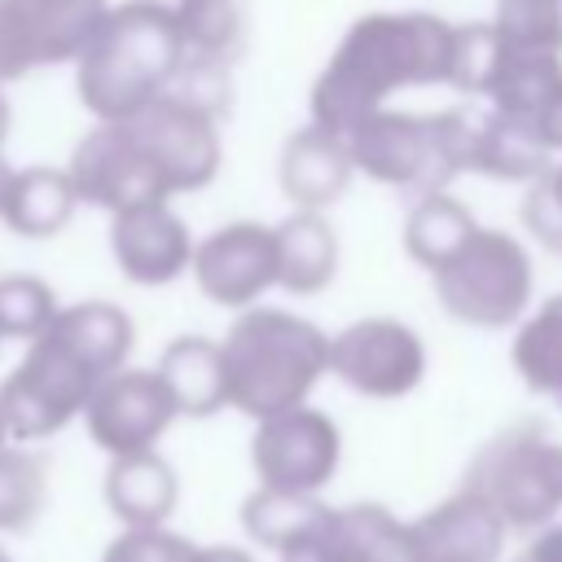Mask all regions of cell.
I'll list each match as a JSON object with an SVG mask.
<instances>
[{
  "mask_svg": "<svg viewBox=\"0 0 562 562\" xmlns=\"http://www.w3.org/2000/svg\"><path fill=\"white\" fill-rule=\"evenodd\" d=\"M452 26L435 13H364L312 83V123L351 136L400 88L448 83Z\"/></svg>",
  "mask_w": 562,
  "mask_h": 562,
  "instance_id": "1",
  "label": "cell"
},
{
  "mask_svg": "<svg viewBox=\"0 0 562 562\" xmlns=\"http://www.w3.org/2000/svg\"><path fill=\"white\" fill-rule=\"evenodd\" d=\"M184 66V44L171 4H110L88 48L75 57V92L97 123H123L158 101Z\"/></svg>",
  "mask_w": 562,
  "mask_h": 562,
  "instance_id": "2",
  "label": "cell"
},
{
  "mask_svg": "<svg viewBox=\"0 0 562 562\" xmlns=\"http://www.w3.org/2000/svg\"><path fill=\"white\" fill-rule=\"evenodd\" d=\"M220 364L224 400L237 413L268 422L307 404L312 386L329 373V338L294 312L246 307L220 342Z\"/></svg>",
  "mask_w": 562,
  "mask_h": 562,
  "instance_id": "3",
  "label": "cell"
},
{
  "mask_svg": "<svg viewBox=\"0 0 562 562\" xmlns=\"http://www.w3.org/2000/svg\"><path fill=\"white\" fill-rule=\"evenodd\" d=\"M483 114L474 110H439V114H395L382 110L364 119L347 136L351 167L391 189L439 193L457 171H474Z\"/></svg>",
  "mask_w": 562,
  "mask_h": 562,
  "instance_id": "4",
  "label": "cell"
},
{
  "mask_svg": "<svg viewBox=\"0 0 562 562\" xmlns=\"http://www.w3.org/2000/svg\"><path fill=\"white\" fill-rule=\"evenodd\" d=\"M461 492L479 496L505 531H540L562 514V439L544 422L496 430L470 461Z\"/></svg>",
  "mask_w": 562,
  "mask_h": 562,
  "instance_id": "5",
  "label": "cell"
},
{
  "mask_svg": "<svg viewBox=\"0 0 562 562\" xmlns=\"http://www.w3.org/2000/svg\"><path fill=\"white\" fill-rule=\"evenodd\" d=\"M101 373L53 329L26 342V356L18 369L0 382V422L9 443H31L57 435L66 422H75L97 391Z\"/></svg>",
  "mask_w": 562,
  "mask_h": 562,
  "instance_id": "6",
  "label": "cell"
},
{
  "mask_svg": "<svg viewBox=\"0 0 562 562\" xmlns=\"http://www.w3.org/2000/svg\"><path fill=\"white\" fill-rule=\"evenodd\" d=\"M443 312L474 329H505L527 312L531 259L501 228H474V237L435 272Z\"/></svg>",
  "mask_w": 562,
  "mask_h": 562,
  "instance_id": "7",
  "label": "cell"
},
{
  "mask_svg": "<svg viewBox=\"0 0 562 562\" xmlns=\"http://www.w3.org/2000/svg\"><path fill=\"white\" fill-rule=\"evenodd\" d=\"M145 158L154 162L167 198L193 193L215 180L220 171V119L176 92H162L140 114L123 119Z\"/></svg>",
  "mask_w": 562,
  "mask_h": 562,
  "instance_id": "8",
  "label": "cell"
},
{
  "mask_svg": "<svg viewBox=\"0 0 562 562\" xmlns=\"http://www.w3.org/2000/svg\"><path fill=\"white\" fill-rule=\"evenodd\" d=\"M105 9V0H0V83L75 61Z\"/></svg>",
  "mask_w": 562,
  "mask_h": 562,
  "instance_id": "9",
  "label": "cell"
},
{
  "mask_svg": "<svg viewBox=\"0 0 562 562\" xmlns=\"http://www.w3.org/2000/svg\"><path fill=\"white\" fill-rule=\"evenodd\" d=\"M338 457H342L338 426L307 404L259 422L250 439V465L259 474V487H272V492L316 496L334 479Z\"/></svg>",
  "mask_w": 562,
  "mask_h": 562,
  "instance_id": "10",
  "label": "cell"
},
{
  "mask_svg": "<svg viewBox=\"0 0 562 562\" xmlns=\"http://www.w3.org/2000/svg\"><path fill=\"white\" fill-rule=\"evenodd\" d=\"M329 373L369 400H400L426 378V342L391 316H364L329 338Z\"/></svg>",
  "mask_w": 562,
  "mask_h": 562,
  "instance_id": "11",
  "label": "cell"
},
{
  "mask_svg": "<svg viewBox=\"0 0 562 562\" xmlns=\"http://www.w3.org/2000/svg\"><path fill=\"white\" fill-rule=\"evenodd\" d=\"M66 176H70V189L79 202L105 206L110 215L149 206V202H167V189H162L154 162L145 158V149L136 145V136L127 132V123L88 127L66 162Z\"/></svg>",
  "mask_w": 562,
  "mask_h": 562,
  "instance_id": "12",
  "label": "cell"
},
{
  "mask_svg": "<svg viewBox=\"0 0 562 562\" xmlns=\"http://www.w3.org/2000/svg\"><path fill=\"white\" fill-rule=\"evenodd\" d=\"M83 426L88 439L110 452V457H132V452H154V443L167 435L176 422V408L158 382L154 369H119L97 382V391L83 404Z\"/></svg>",
  "mask_w": 562,
  "mask_h": 562,
  "instance_id": "13",
  "label": "cell"
},
{
  "mask_svg": "<svg viewBox=\"0 0 562 562\" xmlns=\"http://www.w3.org/2000/svg\"><path fill=\"white\" fill-rule=\"evenodd\" d=\"M193 281L220 307H250L268 285H277V241L268 224L237 220L215 228L193 246Z\"/></svg>",
  "mask_w": 562,
  "mask_h": 562,
  "instance_id": "14",
  "label": "cell"
},
{
  "mask_svg": "<svg viewBox=\"0 0 562 562\" xmlns=\"http://www.w3.org/2000/svg\"><path fill=\"white\" fill-rule=\"evenodd\" d=\"M110 250L127 281L136 285H167L193 259V237L184 220L167 202L132 206L110 215Z\"/></svg>",
  "mask_w": 562,
  "mask_h": 562,
  "instance_id": "15",
  "label": "cell"
},
{
  "mask_svg": "<svg viewBox=\"0 0 562 562\" xmlns=\"http://www.w3.org/2000/svg\"><path fill=\"white\" fill-rule=\"evenodd\" d=\"M505 544L501 518L470 492H452L408 522L413 562H496Z\"/></svg>",
  "mask_w": 562,
  "mask_h": 562,
  "instance_id": "16",
  "label": "cell"
},
{
  "mask_svg": "<svg viewBox=\"0 0 562 562\" xmlns=\"http://www.w3.org/2000/svg\"><path fill=\"white\" fill-rule=\"evenodd\" d=\"M351 154L347 140L307 123L303 132H294L281 149L277 162V184L281 193L294 202V211H325L334 198H342V189L351 184Z\"/></svg>",
  "mask_w": 562,
  "mask_h": 562,
  "instance_id": "17",
  "label": "cell"
},
{
  "mask_svg": "<svg viewBox=\"0 0 562 562\" xmlns=\"http://www.w3.org/2000/svg\"><path fill=\"white\" fill-rule=\"evenodd\" d=\"M105 505L123 527H162L180 501V479L167 457L154 452H132V457H110L105 470Z\"/></svg>",
  "mask_w": 562,
  "mask_h": 562,
  "instance_id": "18",
  "label": "cell"
},
{
  "mask_svg": "<svg viewBox=\"0 0 562 562\" xmlns=\"http://www.w3.org/2000/svg\"><path fill=\"white\" fill-rule=\"evenodd\" d=\"M158 382L176 408V417H211L220 413L224 400V364H220V342L202 334H180L162 347L158 356Z\"/></svg>",
  "mask_w": 562,
  "mask_h": 562,
  "instance_id": "19",
  "label": "cell"
},
{
  "mask_svg": "<svg viewBox=\"0 0 562 562\" xmlns=\"http://www.w3.org/2000/svg\"><path fill=\"white\" fill-rule=\"evenodd\" d=\"M79 198L70 189V176L66 167H22L9 176V189H4V202H0V220L9 233L18 237H53L70 224Z\"/></svg>",
  "mask_w": 562,
  "mask_h": 562,
  "instance_id": "20",
  "label": "cell"
},
{
  "mask_svg": "<svg viewBox=\"0 0 562 562\" xmlns=\"http://www.w3.org/2000/svg\"><path fill=\"white\" fill-rule=\"evenodd\" d=\"M272 241H277V285H285L290 294H316L334 281L338 237L325 215L294 211L272 228Z\"/></svg>",
  "mask_w": 562,
  "mask_h": 562,
  "instance_id": "21",
  "label": "cell"
},
{
  "mask_svg": "<svg viewBox=\"0 0 562 562\" xmlns=\"http://www.w3.org/2000/svg\"><path fill=\"white\" fill-rule=\"evenodd\" d=\"M48 329L57 338H66L101 378L119 373L127 351H132V316L119 303H105V299H83V303L57 307Z\"/></svg>",
  "mask_w": 562,
  "mask_h": 562,
  "instance_id": "22",
  "label": "cell"
},
{
  "mask_svg": "<svg viewBox=\"0 0 562 562\" xmlns=\"http://www.w3.org/2000/svg\"><path fill=\"white\" fill-rule=\"evenodd\" d=\"M325 540L342 562H413L408 549V522H400L391 509L364 501L347 509L325 514Z\"/></svg>",
  "mask_w": 562,
  "mask_h": 562,
  "instance_id": "23",
  "label": "cell"
},
{
  "mask_svg": "<svg viewBox=\"0 0 562 562\" xmlns=\"http://www.w3.org/2000/svg\"><path fill=\"white\" fill-rule=\"evenodd\" d=\"M184 61L224 70L246 48V4L241 0H176L171 4Z\"/></svg>",
  "mask_w": 562,
  "mask_h": 562,
  "instance_id": "24",
  "label": "cell"
},
{
  "mask_svg": "<svg viewBox=\"0 0 562 562\" xmlns=\"http://www.w3.org/2000/svg\"><path fill=\"white\" fill-rule=\"evenodd\" d=\"M553 167V149L540 140L536 123L483 114L479 145H474V171H487L496 180H540Z\"/></svg>",
  "mask_w": 562,
  "mask_h": 562,
  "instance_id": "25",
  "label": "cell"
},
{
  "mask_svg": "<svg viewBox=\"0 0 562 562\" xmlns=\"http://www.w3.org/2000/svg\"><path fill=\"white\" fill-rule=\"evenodd\" d=\"M474 215L448 198V193H426L413 211H408V224H404V246H408V259L439 272L470 237H474Z\"/></svg>",
  "mask_w": 562,
  "mask_h": 562,
  "instance_id": "26",
  "label": "cell"
},
{
  "mask_svg": "<svg viewBox=\"0 0 562 562\" xmlns=\"http://www.w3.org/2000/svg\"><path fill=\"white\" fill-rule=\"evenodd\" d=\"M509 360H514V373L527 382V391L562 404V294L518 325Z\"/></svg>",
  "mask_w": 562,
  "mask_h": 562,
  "instance_id": "27",
  "label": "cell"
},
{
  "mask_svg": "<svg viewBox=\"0 0 562 562\" xmlns=\"http://www.w3.org/2000/svg\"><path fill=\"white\" fill-rule=\"evenodd\" d=\"M329 505H321L316 496H294V492H272V487H255L241 501V527L255 544L263 549H285L312 531H321Z\"/></svg>",
  "mask_w": 562,
  "mask_h": 562,
  "instance_id": "28",
  "label": "cell"
},
{
  "mask_svg": "<svg viewBox=\"0 0 562 562\" xmlns=\"http://www.w3.org/2000/svg\"><path fill=\"white\" fill-rule=\"evenodd\" d=\"M558 88H562V57H549V53H505L501 75H496V83L487 92L496 101L492 114L536 123Z\"/></svg>",
  "mask_w": 562,
  "mask_h": 562,
  "instance_id": "29",
  "label": "cell"
},
{
  "mask_svg": "<svg viewBox=\"0 0 562 562\" xmlns=\"http://www.w3.org/2000/svg\"><path fill=\"white\" fill-rule=\"evenodd\" d=\"M48 501V465L40 452L0 443V531H26Z\"/></svg>",
  "mask_w": 562,
  "mask_h": 562,
  "instance_id": "30",
  "label": "cell"
},
{
  "mask_svg": "<svg viewBox=\"0 0 562 562\" xmlns=\"http://www.w3.org/2000/svg\"><path fill=\"white\" fill-rule=\"evenodd\" d=\"M492 26L505 53L562 57V0H501Z\"/></svg>",
  "mask_w": 562,
  "mask_h": 562,
  "instance_id": "31",
  "label": "cell"
},
{
  "mask_svg": "<svg viewBox=\"0 0 562 562\" xmlns=\"http://www.w3.org/2000/svg\"><path fill=\"white\" fill-rule=\"evenodd\" d=\"M505 61V44L496 35L492 22H470V26H452V53H448V83L465 97H483L492 92L496 75Z\"/></svg>",
  "mask_w": 562,
  "mask_h": 562,
  "instance_id": "32",
  "label": "cell"
},
{
  "mask_svg": "<svg viewBox=\"0 0 562 562\" xmlns=\"http://www.w3.org/2000/svg\"><path fill=\"white\" fill-rule=\"evenodd\" d=\"M57 294L35 272H9L0 277V342L4 338H40L57 316Z\"/></svg>",
  "mask_w": 562,
  "mask_h": 562,
  "instance_id": "33",
  "label": "cell"
},
{
  "mask_svg": "<svg viewBox=\"0 0 562 562\" xmlns=\"http://www.w3.org/2000/svg\"><path fill=\"white\" fill-rule=\"evenodd\" d=\"M193 549L198 544H189L184 536H176L167 527H123L105 544L101 562H189Z\"/></svg>",
  "mask_w": 562,
  "mask_h": 562,
  "instance_id": "34",
  "label": "cell"
},
{
  "mask_svg": "<svg viewBox=\"0 0 562 562\" xmlns=\"http://www.w3.org/2000/svg\"><path fill=\"white\" fill-rule=\"evenodd\" d=\"M522 224L540 246L562 250V167H549L540 180H531V193L522 198Z\"/></svg>",
  "mask_w": 562,
  "mask_h": 562,
  "instance_id": "35",
  "label": "cell"
},
{
  "mask_svg": "<svg viewBox=\"0 0 562 562\" xmlns=\"http://www.w3.org/2000/svg\"><path fill=\"white\" fill-rule=\"evenodd\" d=\"M281 562H342V558H338L334 544L325 540V522H321V531H312V536L285 544V549H281Z\"/></svg>",
  "mask_w": 562,
  "mask_h": 562,
  "instance_id": "36",
  "label": "cell"
},
{
  "mask_svg": "<svg viewBox=\"0 0 562 562\" xmlns=\"http://www.w3.org/2000/svg\"><path fill=\"white\" fill-rule=\"evenodd\" d=\"M518 562H562V522H549L536 531V540L522 549Z\"/></svg>",
  "mask_w": 562,
  "mask_h": 562,
  "instance_id": "37",
  "label": "cell"
},
{
  "mask_svg": "<svg viewBox=\"0 0 562 562\" xmlns=\"http://www.w3.org/2000/svg\"><path fill=\"white\" fill-rule=\"evenodd\" d=\"M536 132H540V140H544L549 149H562V88H558V92H553V101L540 110Z\"/></svg>",
  "mask_w": 562,
  "mask_h": 562,
  "instance_id": "38",
  "label": "cell"
},
{
  "mask_svg": "<svg viewBox=\"0 0 562 562\" xmlns=\"http://www.w3.org/2000/svg\"><path fill=\"white\" fill-rule=\"evenodd\" d=\"M189 562H255V558L237 544H211V549H193Z\"/></svg>",
  "mask_w": 562,
  "mask_h": 562,
  "instance_id": "39",
  "label": "cell"
},
{
  "mask_svg": "<svg viewBox=\"0 0 562 562\" xmlns=\"http://www.w3.org/2000/svg\"><path fill=\"white\" fill-rule=\"evenodd\" d=\"M4 136H9V101L0 92V145H4Z\"/></svg>",
  "mask_w": 562,
  "mask_h": 562,
  "instance_id": "40",
  "label": "cell"
},
{
  "mask_svg": "<svg viewBox=\"0 0 562 562\" xmlns=\"http://www.w3.org/2000/svg\"><path fill=\"white\" fill-rule=\"evenodd\" d=\"M9 176H13V167L4 162V154H0V202H4V189H9Z\"/></svg>",
  "mask_w": 562,
  "mask_h": 562,
  "instance_id": "41",
  "label": "cell"
},
{
  "mask_svg": "<svg viewBox=\"0 0 562 562\" xmlns=\"http://www.w3.org/2000/svg\"><path fill=\"white\" fill-rule=\"evenodd\" d=\"M0 443H9V435H4V422H0Z\"/></svg>",
  "mask_w": 562,
  "mask_h": 562,
  "instance_id": "42",
  "label": "cell"
},
{
  "mask_svg": "<svg viewBox=\"0 0 562 562\" xmlns=\"http://www.w3.org/2000/svg\"><path fill=\"white\" fill-rule=\"evenodd\" d=\"M0 562H13V558H9V553H4V549H0Z\"/></svg>",
  "mask_w": 562,
  "mask_h": 562,
  "instance_id": "43",
  "label": "cell"
}]
</instances>
